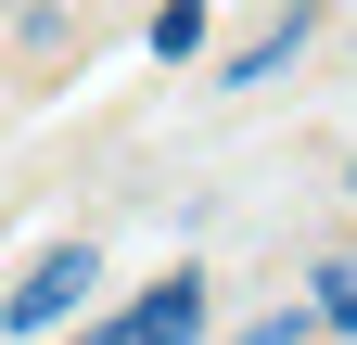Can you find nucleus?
I'll use <instances>...</instances> for the list:
<instances>
[{
  "mask_svg": "<svg viewBox=\"0 0 357 345\" xmlns=\"http://www.w3.org/2000/svg\"><path fill=\"white\" fill-rule=\"evenodd\" d=\"M89 307H102V256H89V243H52L13 294H0V332L38 345V332H64V320H89Z\"/></svg>",
  "mask_w": 357,
  "mask_h": 345,
  "instance_id": "obj_1",
  "label": "nucleus"
},
{
  "mask_svg": "<svg viewBox=\"0 0 357 345\" xmlns=\"http://www.w3.org/2000/svg\"><path fill=\"white\" fill-rule=\"evenodd\" d=\"M204 332V269H166L141 307H115V320H89L77 345H192Z\"/></svg>",
  "mask_w": 357,
  "mask_h": 345,
  "instance_id": "obj_2",
  "label": "nucleus"
},
{
  "mask_svg": "<svg viewBox=\"0 0 357 345\" xmlns=\"http://www.w3.org/2000/svg\"><path fill=\"white\" fill-rule=\"evenodd\" d=\"M306 38H319V13H281V26H268V38H243V52L217 64V90H255V77H268V64H294Z\"/></svg>",
  "mask_w": 357,
  "mask_h": 345,
  "instance_id": "obj_3",
  "label": "nucleus"
},
{
  "mask_svg": "<svg viewBox=\"0 0 357 345\" xmlns=\"http://www.w3.org/2000/svg\"><path fill=\"white\" fill-rule=\"evenodd\" d=\"M141 38H153V64H204V13H153Z\"/></svg>",
  "mask_w": 357,
  "mask_h": 345,
  "instance_id": "obj_4",
  "label": "nucleus"
},
{
  "mask_svg": "<svg viewBox=\"0 0 357 345\" xmlns=\"http://www.w3.org/2000/svg\"><path fill=\"white\" fill-rule=\"evenodd\" d=\"M319 332H357V256H332V269H319Z\"/></svg>",
  "mask_w": 357,
  "mask_h": 345,
  "instance_id": "obj_5",
  "label": "nucleus"
},
{
  "mask_svg": "<svg viewBox=\"0 0 357 345\" xmlns=\"http://www.w3.org/2000/svg\"><path fill=\"white\" fill-rule=\"evenodd\" d=\"M243 345H319V307H268V320H255Z\"/></svg>",
  "mask_w": 357,
  "mask_h": 345,
  "instance_id": "obj_6",
  "label": "nucleus"
}]
</instances>
